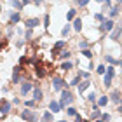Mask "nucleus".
Returning a JSON list of instances; mask_svg holds the SVG:
<instances>
[{
    "mask_svg": "<svg viewBox=\"0 0 122 122\" xmlns=\"http://www.w3.org/2000/svg\"><path fill=\"white\" fill-rule=\"evenodd\" d=\"M21 119L23 120H37V115L33 113V110H23L21 112Z\"/></svg>",
    "mask_w": 122,
    "mask_h": 122,
    "instance_id": "obj_4",
    "label": "nucleus"
},
{
    "mask_svg": "<svg viewBox=\"0 0 122 122\" xmlns=\"http://www.w3.org/2000/svg\"><path fill=\"white\" fill-rule=\"evenodd\" d=\"M19 71H21V66H14V75H12V82H19Z\"/></svg>",
    "mask_w": 122,
    "mask_h": 122,
    "instance_id": "obj_11",
    "label": "nucleus"
},
{
    "mask_svg": "<svg viewBox=\"0 0 122 122\" xmlns=\"http://www.w3.org/2000/svg\"><path fill=\"white\" fill-rule=\"evenodd\" d=\"M112 28H113V21H112V19H107V21L101 25V31H110Z\"/></svg>",
    "mask_w": 122,
    "mask_h": 122,
    "instance_id": "obj_6",
    "label": "nucleus"
},
{
    "mask_svg": "<svg viewBox=\"0 0 122 122\" xmlns=\"http://www.w3.org/2000/svg\"><path fill=\"white\" fill-rule=\"evenodd\" d=\"M33 2H35L37 5H40V4H42V0H33Z\"/></svg>",
    "mask_w": 122,
    "mask_h": 122,
    "instance_id": "obj_40",
    "label": "nucleus"
},
{
    "mask_svg": "<svg viewBox=\"0 0 122 122\" xmlns=\"http://www.w3.org/2000/svg\"><path fill=\"white\" fill-rule=\"evenodd\" d=\"M44 120H52V113H49V112H46L44 113V117H42Z\"/></svg>",
    "mask_w": 122,
    "mask_h": 122,
    "instance_id": "obj_23",
    "label": "nucleus"
},
{
    "mask_svg": "<svg viewBox=\"0 0 122 122\" xmlns=\"http://www.w3.org/2000/svg\"><path fill=\"white\" fill-rule=\"evenodd\" d=\"M9 2H10V5H14V7H18V9L23 7V4H21L19 0H9Z\"/></svg>",
    "mask_w": 122,
    "mask_h": 122,
    "instance_id": "obj_20",
    "label": "nucleus"
},
{
    "mask_svg": "<svg viewBox=\"0 0 122 122\" xmlns=\"http://www.w3.org/2000/svg\"><path fill=\"white\" fill-rule=\"evenodd\" d=\"M120 31H122V26L119 25V26H117V28H115V30L112 31V38H117V37L120 35Z\"/></svg>",
    "mask_w": 122,
    "mask_h": 122,
    "instance_id": "obj_18",
    "label": "nucleus"
},
{
    "mask_svg": "<svg viewBox=\"0 0 122 122\" xmlns=\"http://www.w3.org/2000/svg\"><path fill=\"white\" fill-rule=\"evenodd\" d=\"M61 33H63V37H68V33H70V28H68V26H65Z\"/></svg>",
    "mask_w": 122,
    "mask_h": 122,
    "instance_id": "obj_29",
    "label": "nucleus"
},
{
    "mask_svg": "<svg viewBox=\"0 0 122 122\" xmlns=\"http://www.w3.org/2000/svg\"><path fill=\"white\" fill-rule=\"evenodd\" d=\"M9 110H10V103L7 101V99H0V112H2L4 115H7L9 113Z\"/></svg>",
    "mask_w": 122,
    "mask_h": 122,
    "instance_id": "obj_5",
    "label": "nucleus"
},
{
    "mask_svg": "<svg viewBox=\"0 0 122 122\" xmlns=\"http://www.w3.org/2000/svg\"><path fill=\"white\" fill-rule=\"evenodd\" d=\"M117 14H119V7H112V10H110V16H112V18H115Z\"/></svg>",
    "mask_w": 122,
    "mask_h": 122,
    "instance_id": "obj_21",
    "label": "nucleus"
},
{
    "mask_svg": "<svg viewBox=\"0 0 122 122\" xmlns=\"http://www.w3.org/2000/svg\"><path fill=\"white\" fill-rule=\"evenodd\" d=\"M68 115H71V117H75V115H77V110H75V108H68Z\"/></svg>",
    "mask_w": 122,
    "mask_h": 122,
    "instance_id": "obj_30",
    "label": "nucleus"
},
{
    "mask_svg": "<svg viewBox=\"0 0 122 122\" xmlns=\"http://www.w3.org/2000/svg\"><path fill=\"white\" fill-rule=\"evenodd\" d=\"M79 82H80V75H79V77H75V79L71 80L70 84H71V86H79Z\"/></svg>",
    "mask_w": 122,
    "mask_h": 122,
    "instance_id": "obj_24",
    "label": "nucleus"
},
{
    "mask_svg": "<svg viewBox=\"0 0 122 122\" xmlns=\"http://www.w3.org/2000/svg\"><path fill=\"white\" fill-rule=\"evenodd\" d=\"M28 28L31 30V28H35V26H38V19L37 18H31V19H26V23H25Z\"/></svg>",
    "mask_w": 122,
    "mask_h": 122,
    "instance_id": "obj_9",
    "label": "nucleus"
},
{
    "mask_svg": "<svg viewBox=\"0 0 122 122\" xmlns=\"http://www.w3.org/2000/svg\"><path fill=\"white\" fill-rule=\"evenodd\" d=\"M63 86H65V80L59 79V77H56V79H54V89H56V91H61V89H63Z\"/></svg>",
    "mask_w": 122,
    "mask_h": 122,
    "instance_id": "obj_7",
    "label": "nucleus"
},
{
    "mask_svg": "<svg viewBox=\"0 0 122 122\" xmlns=\"http://www.w3.org/2000/svg\"><path fill=\"white\" fill-rule=\"evenodd\" d=\"M98 2H107V5L110 4V0H98Z\"/></svg>",
    "mask_w": 122,
    "mask_h": 122,
    "instance_id": "obj_41",
    "label": "nucleus"
},
{
    "mask_svg": "<svg viewBox=\"0 0 122 122\" xmlns=\"http://www.w3.org/2000/svg\"><path fill=\"white\" fill-rule=\"evenodd\" d=\"M58 56H61L63 59H66V58H70V52H68V51H63L61 54H58Z\"/></svg>",
    "mask_w": 122,
    "mask_h": 122,
    "instance_id": "obj_26",
    "label": "nucleus"
},
{
    "mask_svg": "<svg viewBox=\"0 0 122 122\" xmlns=\"http://www.w3.org/2000/svg\"><path fill=\"white\" fill-rule=\"evenodd\" d=\"M107 61H108L110 65H115V63H117V61H115V59H113L112 56H107Z\"/></svg>",
    "mask_w": 122,
    "mask_h": 122,
    "instance_id": "obj_32",
    "label": "nucleus"
},
{
    "mask_svg": "<svg viewBox=\"0 0 122 122\" xmlns=\"http://www.w3.org/2000/svg\"><path fill=\"white\" fill-rule=\"evenodd\" d=\"M105 86H110V84H112V79H113V75H115V70H113V66H108V68H107V71H105Z\"/></svg>",
    "mask_w": 122,
    "mask_h": 122,
    "instance_id": "obj_3",
    "label": "nucleus"
},
{
    "mask_svg": "<svg viewBox=\"0 0 122 122\" xmlns=\"http://www.w3.org/2000/svg\"><path fill=\"white\" fill-rule=\"evenodd\" d=\"M101 119H103V120H110V115H108V113H103Z\"/></svg>",
    "mask_w": 122,
    "mask_h": 122,
    "instance_id": "obj_36",
    "label": "nucleus"
},
{
    "mask_svg": "<svg viewBox=\"0 0 122 122\" xmlns=\"http://www.w3.org/2000/svg\"><path fill=\"white\" fill-rule=\"evenodd\" d=\"M0 9H2V7H0Z\"/></svg>",
    "mask_w": 122,
    "mask_h": 122,
    "instance_id": "obj_44",
    "label": "nucleus"
},
{
    "mask_svg": "<svg viewBox=\"0 0 122 122\" xmlns=\"http://www.w3.org/2000/svg\"><path fill=\"white\" fill-rule=\"evenodd\" d=\"M71 101H73V94H71L70 91H63V92H61V101H59L61 108H63L65 105H70Z\"/></svg>",
    "mask_w": 122,
    "mask_h": 122,
    "instance_id": "obj_2",
    "label": "nucleus"
},
{
    "mask_svg": "<svg viewBox=\"0 0 122 122\" xmlns=\"http://www.w3.org/2000/svg\"><path fill=\"white\" fill-rule=\"evenodd\" d=\"M87 99H89V101H92V103H94V101H96V94H94V92H91L89 96H87Z\"/></svg>",
    "mask_w": 122,
    "mask_h": 122,
    "instance_id": "obj_28",
    "label": "nucleus"
},
{
    "mask_svg": "<svg viewBox=\"0 0 122 122\" xmlns=\"http://www.w3.org/2000/svg\"><path fill=\"white\" fill-rule=\"evenodd\" d=\"M49 110H51V112H59V110H61V105H59L58 101H51V105H49Z\"/></svg>",
    "mask_w": 122,
    "mask_h": 122,
    "instance_id": "obj_10",
    "label": "nucleus"
},
{
    "mask_svg": "<svg viewBox=\"0 0 122 122\" xmlns=\"http://www.w3.org/2000/svg\"><path fill=\"white\" fill-rule=\"evenodd\" d=\"M19 19H21V14L19 12H12V16H10V23L14 25V23H18Z\"/></svg>",
    "mask_w": 122,
    "mask_h": 122,
    "instance_id": "obj_15",
    "label": "nucleus"
},
{
    "mask_svg": "<svg viewBox=\"0 0 122 122\" xmlns=\"http://www.w3.org/2000/svg\"><path fill=\"white\" fill-rule=\"evenodd\" d=\"M44 26H46V28L49 26V16H46V18H44Z\"/></svg>",
    "mask_w": 122,
    "mask_h": 122,
    "instance_id": "obj_34",
    "label": "nucleus"
},
{
    "mask_svg": "<svg viewBox=\"0 0 122 122\" xmlns=\"http://www.w3.org/2000/svg\"><path fill=\"white\" fill-rule=\"evenodd\" d=\"M4 46H5V40H2V42H0V49H4Z\"/></svg>",
    "mask_w": 122,
    "mask_h": 122,
    "instance_id": "obj_39",
    "label": "nucleus"
},
{
    "mask_svg": "<svg viewBox=\"0 0 122 122\" xmlns=\"http://www.w3.org/2000/svg\"><path fill=\"white\" fill-rule=\"evenodd\" d=\"M119 2H122V0H119Z\"/></svg>",
    "mask_w": 122,
    "mask_h": 122,
    "instance_id": "obj_43",
    "label": "nucleus"
},
{
    "mask_svg": "<svg viewBox=\"0 0 122 122\" xmlns=\"http://www.w3.org/2000/svg\"><path fill=\"white\" fill-rule=\"evenodd\" d=\"M120 66H122V61H120Z\"/></svg>",
    "mask_w": 122,
    "mask_h": 122,
    "instance_id": "obj_42",
    "label": "nucleus"
},
{
    "mask_svg": "<svg viewBox=\"0 0 122 122\" xmlns=\"http://www.w3.org/2000/svg\"><path fill=\"white\" fill-rule=\"evenodd\" d=\"M96 71H98V73H105V71H107V68H105V66H98V68H96Z\"/></svg>",
    "mask_w": 122,
    "mask_h": 122,
    "instance_id": "obj_27",
    "label": "nucleus"
},
{
    "mask_svg": "<svg viewBox=\"0 0 122 122\" xmlns=\"http://www.w3.org/2000/svg\"><path fill=\"white\" fill-rule=\"evenodd\" d=\"M35 71H37V77L44 79V77L47 75V71H49V65H47V63H37Z\"/></svg>",
    "mask_w": 122,
    "mask_h": 122,
    "instance_id": "obj_1",
    "label": "nucleus"
},
{
    "mask_svg": "<svg viewBox=\"0 0 122 122\" xmlns=\"http://www.w3.org/2000/svg\"><path fill=\"white\" fill-rule=\"evenodd\" d=\"M87 46H89L87 42H80V46H79V47H80V49H87Z\"/></svg>",
    "mask_w": 122,
    "mask_h": 122,
    "instance_id": "obj_35",
    "label": "nucleus"
},
{
    "mask_svg": "<svg viewBox=\"0 0 122 122\" xmlns=\"http://www.w3.org/2000/svg\"><path fill=\"white\" fill-rule=\"evenodd\" d=\"M63 47H65V40H59V42L56 44V46H54V49H52V54H54V56H58V54H59V51H61Z\"/></svg>",
    "mask_w": 122,
    "mask_h": 122,
    "instance_id": "obj_8",
    "label": "nucleus"
},
{
    "mask_svg": "<svg viewBox=\"0 0 122 122\" xmlns=\"http://www.w3.org/2000/svg\"><path fill=\"white\" fill-rule=\"evenodd\" d=\"M99 117H101V112L94 107V108H92V113H91V120H96V119H99Z\"/></svg>",
    "mask_w": 122,
    "mask_h": 122,
    "instance_id": "obj_12",
    "label": "nucleus"
},
{
    "mask_svg": "<svg viewBox=\"0 0 122 122\" xmlns=\"http://www.w3.org/2000/svg\"><path fill=\"white\" fill-rule=\"evenodd\" d=\"M87 4H89V0H79V5H80V7H84V5H87Z\"/></svg>",
    "mask_w": 122,
    "mask_h": 122,
    "instance_id": "obj_33",
    "label": "nucleus"
},
{
    "mask_svg": "<svg viewBox=\"0 0 122 122\" xmlns=\"http://www.w3.org/2000/svg\"><path fill=\"white\" fill-rule=\"evenodd\" d=\"M112 99H115V101H119V94H117V92H113V94H112Z\"/></svg>",
    "mask_w": 122,
    "mask_h": 122,
    "instance_id": "obj_37",
    "label": "nucleus"
},
{
    "mask_svg": "<svg viewBox=\"0 0 122 122\" xmlns=\"http://www.w3.org/2000/svg\"><path fill=\"white\" fill-rule=\"evenodd\" d=\"M89 84H91V82H89V80H86V82H82V84L79 86V92H84V91L87 89V87H89Z\"/></svg>",
    "mask_w": 122,
    "mask_h": 122,
    "instance_id": "obj_16",
    "label": "nucleus"
},
{
    "mask_svg": "<svg viewBox=\"0 0 122 122\" xmlns=\"http://www.w3.org/2000/svg\"><path fill=\"white\" fill-rule=\"evenodd\" d=\"M96 19L98 21H103V14H96Z\"/></svg>",
    "mask_w": 122,
    "mask_h": 122,
    "instance_id": "obj_38",
    "label": "nucleus"
},
{
    "mask_svg": "<svg viewBox=\"0 0 122 122\" xmlns=\"http://www.w3.org/2000/svg\"><path fill=\"white\" fill-rule=\"evenodd\" d=\"M107 103H108V98H107V96H103V98L98 99V105H99V107H105Z\"/></svg>",
    "mask_w": 122,
    "mask_h": 122,
    "instance_id": "obj_19",
    "label": "nucleus"
},
{
    "mask_svg": "<svg viewBox=\"0 0 122 122\" xmlns=\"http://www.w3.org/2000/svg\"><path fill=\"white\" fill-rule=\"evenodd\" d=\"M33 99L35 101H40L42 99V91L40 89H33Z\"/></svg>",
    "mask_w": 122,
    "mask_h": 122,
    "instance_id": "obj_13",
    "label": "nucleus"
},
{
    "mask_svg": "<svg viewBox=\"0 0 122 122\" xmlns=\"http://www.w3.org/2000/svg\"><path fill=\"white\" fill-rule=\"evenodd\" d=\"M82 54H84L86 58H91V56H92V52H91V51H87V49H84V52H82Z\"/></svg>",
    "mask_w": 122,
    "mask_h": 122,
    "instance_id": "obj_31",
    "label": "nucleus"
},
{
    "mask_svg": "<svg viewBox=\"0 0 122 122\" xmlns=\"http://www.w3.org/2000/svg\"><path fill=\"white\" fill-rule=\"evenodd\" d=\"M30 89H31V84H30V82H25L23 87H21V92H23V96H25L26 92H30Z\"/></svg>",
    "mask_w": 122,
    "mask_h": 122,
    "instance_id": "obj_14",
    "label": "nucleus"
},
{
    "mask_svg": "<svg viewBox=\"0 0 122 122\" xmlns=\"http://www.w3.org/2000/svg\"><path fill=\"white\" fill-rule=\"evenodd\" d=\"M73 28H75L77 31H80V30H82V21H80L79 18H77V19L73 21Z\"/></svg>",
    "mask_w": 122,
    "mask_h": 122,
    "instance_id": "obj_17",
    "label": "nucleus"
},
{
    "mask_svg": "<svg viewBox=\"0 0 122 122\" xmlns=\"http://www.w3.org/2000/svg\"><path fill=\"white\" fill-rule=\"evenodd\" d=\"M61 68H63V70H70V68H71V63H68V61H66V63L61 65Z\"/></svg>",
    "mask_w": 122,
    "mask_h": 122,
    "instance_id": "obj_25",
    "label": "nucleus"
},
{
    "mask_svg": "<svg viewBox=\"0 0 122 122\" xmlns=\"http://www.w3.org/2000/svg\"><path fill=\"white\" fill-rule=\"evenodd\" d=\"M66 18H68V19H73V18H75V10H73V9L68 10V12H66Z\"/></svg>",
    "mask_w": 122,
    "mask_h": 122,
    "instance_id": "obj_22",
    "label": "nucleus"
}]
</instances>
